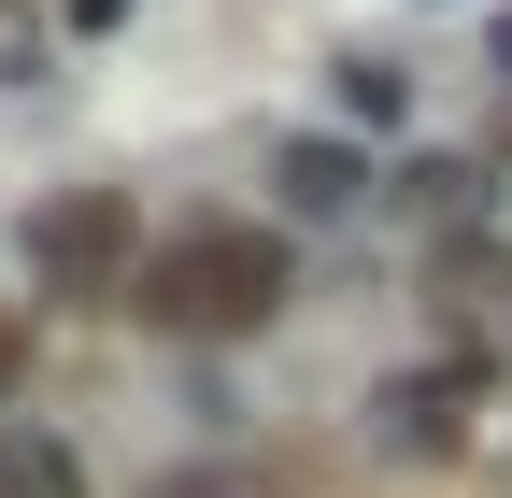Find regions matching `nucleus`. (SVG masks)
<instances>
[{
    "mask_svg": "<svg viewBox=\"0 0 512 498\" xmlns=\"http://www.w3.org/2000/svg\"><path fill=\"white\" fill-rule=\"evenodd\" d=\"M285 285H299L285 228L200 214V228H171V242H143V257H128V314H143L157 342H256V328L285 314Z\"/></svg>",
    "mask_w": 512,
    "mask_h": 498,
    "instance_id": "f257e3e1",
    "label": "nucleus"
},
{
    "mask_svg": "<svg viewBox=\"0 0 512 498\" xmlns=\"http://www.w3.org/2000/svg\"><path fill=\"white\" fill-rule=\"evenodd\" d=\"M128 257H143V214H128V185H72L43 228H29V271L57 299H128Z\"/></svg>",
    "mask_w": 512,
    "mask_h": 498,
    "instance_id": "f03ea898",
    "label": "nucleus"
},
{
    "mask_svg": "<svg viewBox=\"0 0 512 498\" xmlns=\"http://www.w3.org/2000/svg\"><path fill=\"white\" fill-rule=\"evenodd\" d=\"M441 328H484V342H512V242L484 228V242H441Z\"/></svg>",
    "mask_w": 512,
    "mask_h": 498,
    "instance_id": "7ed1b4c3",
    "label": "nucleus"
},
{
    "mask_svg": "<svg viewBox=\"0 0 512 498\" xmlns=\"http://www.w3.org/2000/svg\"><path fill=\"white\" fill-rule=\"evenodd\" d=\"M0 498H86L72 442H0Z\"/></svg>",
    "mask_w": 512,
    "mask_h": 498,
    "instance_id": "20e7f679",
    "label": "nucleus"
},
{
    "mask_svg": "<svg viewBox=\"0 0 512 498\" xmlns=\"http://www.w3.org/2000/svg\"><path fill=\"white\" fill-rule=\"evenodd\" d=\"M285 185H299L313 214H342V200H356V157H328V143H299V157H285Z\"/></svg>",
    "mask_w": 512,
    "mask_h": 498,
    "instance_id": "39448f33",
    "label": "nucleus"
},
{
    "mask_svg": "<svg viewBox=\"0 0 512 498\" xmlns=\"http://www.w3.org/2000/svg\"><path fill=\"white\" fill-rule=\"evenodd\" d=\"M0 385H15V314H0Z\"/></svg>",
    "mask_w": 512,
    "mask_h": 498,
    "instance_id": "423d86ee",
    "label": "nucleus"
},
{
    "mask_svg": "<svg viewBox=\"0 0 512 498\" xmlns=\"http://www.w3.org/2000/svg\"><path fill=\"white\" fill-rule=\"evenodd\" d=\"M498 72H512V15H498Z\"/></svg>",
    "mask_w": 512,
    "mask_h": 498,
    "instance_id": "0eeeda50",
    "label": "nucleus"
}]
</instances>
